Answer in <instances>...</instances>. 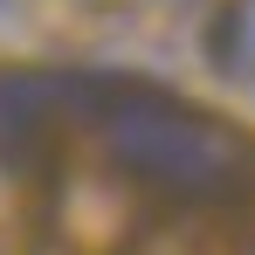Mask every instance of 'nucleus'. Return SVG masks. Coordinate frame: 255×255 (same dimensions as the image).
Masks as SVG:
<instances>
[{"label": "nucleus", "mask_w": 255, "mask_h": 255, "mask_svg": "<svg viewBox=\"0 0 255 255\" xmlns=\"http://www.w3.org/2000/svg\"><path fill=\"white\" fill-rule=\"evenodd\" d=\"M90 125L104 138V159L159 200H242L255 186L249 131L193 111L186 97H172L159 83H138V76L111 69Z\"/></svg>", "instance_id": "1"}, {"label": "nucleus", "mask_w": 255, "mask_h": 255, "mask_svg": "<svg viewBox=\"0 0 255 255\" xmlns=\"http://www.w3.org/2000/svg\"><path fill=\"white\" fill-rule=\"evenodd\" d=\"M111 69H0V166H35L48 159L55 131L69 118L97 111Z\"/></svg>", "instance_id": "2"}, {"label": "nucleus", "mask_w": 255, "mask_h": 255, "mask_svg": "<svg viewBox=\"0 0 255 255\" xmlns=\"http://www.w3.org/2000/svg\"><path fill=\"white\" fill-rule=\"evenodd\" d=\"M207 62L235 83H255V0H228L207 28Z\"/></svg>", "instance_id": "3"}, {"label": "nucleus", "mask_w": 255, "mask_h": 255, "mask_svg": "<svg viewBox=\"0 0 255 255\" xmlns=\"http://www.w3.org/2000/svg\"><path fill=\"white\" fill-rule=\"evenodd\" d=\"M249 255H255V249H249Z\"/></svg>", "instance_id": "4"}]
</instances>
